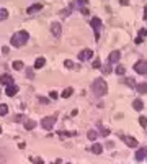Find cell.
<instances>
[{"instance_id": "1", "label": "cell", "mask_w": 147, "mask_h": 164, "mask_svg": "<svg viewBox=\"0 0 147 164\" xmlns=\"http://www.w3.org/2000/svg\"><path fill=\"white\" fill-rule=\"evenodd\" d=\"M28 38H30V35H28V31H25V30H21V31H16L12 36V39H10V43H12V46H15V48H21L23 44H26Z\"/></svg>"}, {"instance_id": "2", "label": "cell", "mask_w": 147, "mask_h": 164, "mask_svg": "<svg viewBox=\"0 0 147 164\" xmlns=\"http://www.w3.org/2000/svg\"><path fill=\"white\" fill-rule=\"evenodd\" d=\"M92 89H93L95 95H98V97H101V95H105L108 92V87H106V82L103 80L101 77L95 79L93 80V85H92Z\"/></svg>"}, {"instance_id": "3", "label": "cell", "mask_w": 147, "mask_h": 164, "mask_svg": "<svg viewBox=\"0 0 147 164\" xmlns=\"http://www.w3.org/2000/svg\"><path fill=\"white\" fill-rule=\"evenodd\" d=\"M56 115H52V117H46L41 120V126L44 128V130H52V126L56 125Z\"/></svg>"}, {"instance_id": "4", "label": "cell", "mask_w": 147, "mask_h": 164, "mask_svg": "<svg viewBox=\"0 0 147 164\" xmlns=\"http://www.w3.org/2000/svg\"><path fill=\"white\" fill-rule=\"evenodd\" d=\"M90 23H92V26H93V30H95V39L98 41V39H100V28H101V20L98 18V17H93Z\"/></svg>"}, {"instance_id": "5", "label": "cell", "mask_w": 147, "mask_h": 164, "mask_svg": "<svg viewBox=\"0 0 147 164\" xmlns=\"http://www.w3.org/2000/svg\"><path fill=\"white\" fill-rule=\"evenodd\" d=\"M134 71L139 72V74H146L147 72V59H140L134 64Z\"/></svg>"}, {"instance_id": "6", "label": "cell", "mask_w": 147, "mask_h": 164, "mask_svg": "<svg viewBox=\"0 0 147 164\" xmlns=\"http://www.w3.org/2000/svg\"><path fill=\"white\" fill-rule=\"evenodd\" d=\"M119 59H121V52L118 51V49H114V51L110 54L108 62H110V66H111V64H118V62H119Z\"/></svg>"}, {"instance_id": "7", "label": "cell", "mask_w": 147, "mask_h": 164, "mask_svg": "<svg viewBox=\"0 0 147 164\" xmlns=\"http://www.w3.org/2000/svg\"><path fill=\"white\" fill-rule=\"evenodd\" d=\"M92 56H93V51L87 48V49H82V51L79 52V56H77V58L80 59V61H87V59H90Z\"/></svg>"}, {"instance_id": "8", "label": "cell", "mask_w": 147, "mask_h": 164, "mask_svg": "<svg viewBox=\"0 0 147 164\" xmlns=\"http://www.w3.org/2000/svg\"><path fill=\"white\" fill-rule=\"evenodd\" d=\"M60 31H62V28H60V23H59V21H54L52 25H51V33H52L54 36L57 38V36H60Z\"/></svg>"}, {"instance_id": "9", "label": "cell", "mask_w": 147, "mask_h": 164, "mask_svg": "<svg viewBox=\"0 0 147 164\" xmlns=\"http://www.w3.org/2000/svg\"><path fill=\"white\" fill-rule=\"evenodd\" d=\"M18 90H20V87H18L16 84H10V85H7V90H5V92H7L8 97H13Z\"/></svg>"}, {"instance_id": "10", "label": "cell", "mask_w": 147, "mask_h": 164, "mask_svg": "<svg viewBox=\"0 0 147 164\" xmlns=\"http://www.w3.org/2000/svg\"><path fill=\"white\" fill-rule=\"evenodd\" d=\"M123 141H124L126 146H129V148H136V146H137V139L133 136H123Z\"/></svg>"}, {"instance_id": "11", "label": "cell", "mask_w": 147, "mask_h": 164, "mask_svg": "<svg viewBox=\"0 0 147 164\" xmlns=\"http://www.w3.org/2000/svg\"><path fill=\"white\" fill-rule=\"evenodd\" d=\"M0 82L3 85H10V84H13V77H12L10 74H3V76L0 77Z\"/></svg>"}, {"instance_id": "12", "label": "cell", "mask_w": 147, "mask_h": 164, "mask_svg": "<svg viewBox=\"0 0 147 164\" xmlns=\"http://www.w3.org/2000/svg\"><path fill=\"white\" fill-rule=\"evenodd\" d=\"M43 3H34V5H31V7H28V10H26V13L28 15H31V13H34V12H39L41 8H43Z\"/></svg>"}, {"instance_id": "13", "label": "cell", "mask_w": 147, "mask_h": 164, "mask_svg": "<svg viewBox=\"0 0 147 164\" xmlns=\"http://www.w3.org/2000/svg\"><path fill=\"white\" fill-rule=\"evenodd\" d=\"M146 154H147V148H140L139 151H136V159H137V161H142V159L146 157Z\"/></svg>"}, {"instance_id": "14", "label": "cell", "mask_w": 147, "mask_h": 164, "mask_svg": "<svg viewBox=\"0 0 147 164\" xmlns=\"http://www.w3.org/2000/svg\"><path fill=\"white\" fill-rule=\"evenodd\" d=\"M133 108H134V110H137V112H140L142 108H144V104H142V100H140V98H136V100L133 102Z\"/></svg>"}, {"instance_id": "15", "label": "cell", "mask_w": 147, "mask_h": 164, "mask_svg": "<svg viewBox=\"0 0 147 164\" xmlns=\"http://www.w3.org/2000/svg\"><path fill=\"white\" fill-rule=\"evenodd\" d=\"M90 151L93 153V154H101V151H103V146H101L100 143H95L92 148H90Z\"/></svg>"}, {"instance_id": "16", "label": "cell", "mask_w": 147, "mask_h": 164, "mask_svg": "<svg viewBox=\"0 0 147 164\" xmlns=\"http://www.w3.org/2000/svg\"><path fill=\"white\" fill-rule=\"evenodd\" d=\"M44 64H46V58L39 56V58L36 59V62H34V69H41V67H43Z\"/></svg>"}, {"instance_id": "17", "label": "cell", "mask_w": 147, "mask_h": 164, "mask_svg": "<svg viewBox=\"0 0 147 164\" xmlns=\"http://www.w3.org/2000/svg\"><path fill=\"white\" fill-rule=\"evenodd\" d=\"M136 89H137V92H139V94H147V84H146V82L137 84V85H136Z\"/></svg>"}, {"instance_id": "18", "label": "cell", "mask_w": 147, "mask_h": 164, "mask_svg": "<svg viewBox=\"0 0 147 164\" xmlns=\"http://www.w3.org/2000/svg\"><path fill=\"white\" fill-rule=\"evenodd\" d=\"M12 67H13L15 71H21L25 67V64H23V61H15L13 64H12Z\"/></svg>"}, {"instance_id": "19", "label": "cell", "mask_w": 147, "mask_h": 164, "mask_svg": "<svg viewBox=\"0 0 147 164\" xmlns=\"http://www.w3.org/2000/svg\"><path fill=\"white\" fill-rule=\"evenodd\" d=\"M34 126H36V122H34V120H26V122H25V128H26V130H33Z\"/></svg>"}, {"instance_id": "20", "label": "cell", "mask_w": 147, "mask_h": 164, "mask_svg": "<svg viewBox=\"0 0 147 164\" xmlns=\"http://www.w3.org/2000/svg\"><path fill=\"white\" fill-rule=\"evenodd\" d=\"M7 18H8V10L7 8H0V21H3Z\"/></svg>"}, {"instance_id": "21", "label": "cell", "mask_w": 147, "mask_h": 164, "mask_svg": "<svg viewBox=\"0 0 147 164\" xmlns=\"http://www.w3.org/2000/svg\"><path fill=\"white\" fill-rule=\"evenodd\" d=\"M124 84L127 85V87H136V80H134V77H126V80H124Z\"/></svg>"}, {"instance_id": "22", "label": "cell", "mask_w": 147, "mask_h": 164, "mask_svg": "<svg viewBox=\"0 0 147 164\" xmlns=\"http://www.w3.org/2000/svg\"><path fill=\"white\" fill-rule=\"evenodd\" d=\"M72 94H74V89H72V87H67L66 90L62 92V98H67V97H70Z\"/></svg>"}, {"instance_id": "23", "label": "cell", "mask_w": 147, "mask_h": 164, "mask_svg": "<svg viewBox=\"0 0 147 164\" xmlns=\"http://www.w3.org/2000/svg\"><path fill=\"white\" fill-rule=\"evenodd\" d=\"M87 136H88V139H92V141H95V139L98 138V133H96L95 130H90V131L87 133Z\"/></svg>"}, {"instance_id": "24", "label": "cell", "mask_w": 147, "mask_h": 164, "mask_svg": "<svg viewBox=\"0 0 147 164\" xmlns=\"http://www.w3.org/2000/svg\"><path fill=\"white\" fill-rule=\"evenodd\" d=\"M116 74H118V76H124V74H126V67H124V66H118V67H116Z\"/></svg>"}, {"instance_id": "25", "label": "cell", "mask_w": 147, "mask_h": 164, "mask_svg": "<svg viewBox=\"0 0 147 164\" xmlns=\"http://www.w3.org/2000/svg\"><path fill=\"white\" fill-rule=\"evenodd\" d=\"M7 112H8V105L7 104H2V105H0V117L7 115Z\"/></svg>"}, {"instance_id": "26", "label": "cell", "mask_w": 147, "mask_h": 164, "mask_svg": "<svg viewBox=\"0 0 147 164\" xmlns=\"http://www.w3.org/2000/svg\"><path fill=\"white\" fill-rule=\"evenodd\" d=\"M57 135H59V136H74V135H77V133H75V131H59Z\"/></svg>"}, {"instance_id": "27", "label": "cell", "mask_w": 147, "mask_h": 164, "mask_svg": "<svg viewBox=\"0 0 147 164\" xmlns=\"http://www.w3.org/2000/svg\"><path fill=\"white\" fill-rule=\"evenodd\" d=\"M139 123L142 128H147V118L146 117H139Z\"/></svg>"}, {"instance_id": "28", "label": "cell", "mask_w": 147, "mask_h": 164, "mask_svg": "<svg viewBox=\"0 0 147 164\" xmlns=\"http://www.w3.org/2000/svg\"><path fill=\"white\" fill-rule=\"evenodd\" d=\"M66 67H70V69H72V67H74V69H79V66H75L72 61H69V59L66 61Z\"/></svg>"}, {"instance_id": "29", "label": "cell", "mask_w": 147, "mask_h": 164, "mask_svg": "<svg viewBox=\"0 0 147 164\" xmlns=\"http://www.w3.org/2000/svg\"><path fill=\"white\" fill-rule=\"evenodd\" d=\"M72 8H74V5H70V7H69V8H66L64 12H60V17H67V15L70 13V10H72Z\"/></svg>"}, {"instance_id": "30", "label": "cell", "mask_w": 147, "mask_h": 164, "mask_svg": "<svg viewBox=\"0 0 147 164\" xmlns=\"http://www.w3.org/2000/svg\"><path fill=\"white\" fill-rule=\"evenodd\" d=\"M98 128H100V131H101V135H103V136H108V135H110V130H108V128H103V126H98Z\"/></svg>"}, {"instance_id": "31", "label": "cell", "mask_w": 147, "mask_h": 164, "mask_svg": "<svg viewBox=\"0 0 147 164\" xmlns=\"http://www.w3.org/2000/svg\"><path fill=\"white\" fill-rule=\"evenodd\" d=\"M92 66H93L95 69H96V67H101V61H100V59H95L93 64H92Z\"/></svg>"}, {"instance_id": "32", "label": "cell", "mask_w": 147, "mask_h": 164, "mask_svg": "<svg viewBox=\"0 0 147 164\" xmlns=\"http://www.w3.org/2000/svg\"><path fill=\"white\" fill-rule=\"evenodd\" d=\"M31 161H34V164H44V161H43L41 157H36V159H34V157H31Z\"/></svg>"}, {"instance_id": "33", "label": "cell", "mask_w": 147, "mask_h": 164, "mask_svg": "<svg viewBox=\"0 0 147 164\" xmlns=\"http://www.w3.org/2000/svg\"><path fill=\"white\" fill-rule=\"evenodd\" d=\"M139 36H140V38H144V36H147V30H146V28H142V30H139Z\"/></svg>"}, {"instance_id": "34", "label": "cell", "mask_w": 147, "mask_h": 164, "mask_svg": "<svg viewBox=\"0 0 147 164\" xmlns=\"http://www.w3.org/2000/svg\"><path fill=\"white\" fill-rule=\"evenodd\" d=\"M142 41H144V38H140V36H137V38L134 39V43H136V44H140Z\"/></svg>"}, {"instance_id": "35", "label": "cell", "mask_w": 147, "mask_h": 164, "mask_svg": "<svg viewBox=\"0 0 147 164\" xmlns=\"http://www.w3.org/2000/svg\"><path fill=\"white\" fill-rule=\"evenodd\" d=\"M49 95H51V98H57V97H59V95H57V92H56V90H52L51 94H49Z\"/></svg>"}, {"instance_id": "36", "label": "cell", "mask_w": 147, "mask_h": 164, "mask_svg": "<svg viewBox=\"0 0 147 164\" xmlns=\"http://www.w3.org/2000/svg\"><path fill=\"white\" fill-rule=\"evenodd\" d=\"M77 3H79V5H87L88 0H77Z\"/></svg>"}, {"instance_id": "37", "label": "cell", "mask_w": 147, "mask_h": 164, "mask_svg": "<svg viewBox=\"0 0 147 164\" xmlns=\"http://www.w3.org/2000/svg\"><path fill=\"white\" fill-rule=\"evenodd\" d=\"M80 10H82V13H83V15H88V8H85V7H82Z\"/></svg>"}, {"instance_id": "38", "label": "cell", "mask_w": 147, "mask_h": 164, "mask_svg": "<svg viewBox=\"0 0 147 164\" xmlns=\"http://www.w3.org/2000/svg\"><path fill=\"white\" fill-rule=\"evenodd\" d=\"M144 20H147V5L144 7Z\"/></svg>"}, {"instance_id": "39", "label": "cell", "mask_w": 147, "mask_h": 164, "mask_svg": "<svg viewBox=\"0 0 147 164\" xmlns=\"http://www.w3.org/2000/svg\"><path fill=\"white\" fill-rule=\"evenodd\" d=\"M121 2V5H127V3H129V0H119Z\"/></svg>"}, {"instance_id": "40", "label": "cell", "mask_w": 147, "mask_h": 164, "mask_svg": "<svg viewBox=\"0 0 147 164\" xmlns=\"http://www.w3.org/2000/svg\"><path fill=\"white\" fill-rule=\"evenodd\" d=\"M39 102H41V104H46L47 100H46V98H44V97H39Z\"/></svg>"}, {"instance_id": "41", "label": "cell", "mask_w": 147, "mask_h": 164, "mask_svg": "<svg viewBox=\"0 0 147 164\" xmlns=\"http://www.w3.org/2000/svg\"><path fill=\"white\" fill-rule=\"evenodd\" d=\"M0 133H2V128H0Z\"/></svg>"}, {"instance_id": "42", "label": "cell", "mask_w": 147, "mask_h": 164, "mask_svg": "<svg viewBox=\"0 0 147 164\" xmlns=\"http://www.w3.org/2000/svg\"><path fill=\"white\" fill-rule=\"evenodd\" d=\"M67 164H69V163H67Z\"/></svg>"}]
</instances>
